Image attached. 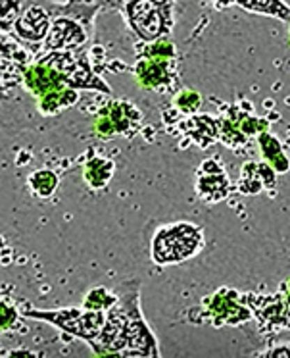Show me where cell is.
<instances>
[{
    "label": "cell",
    "instance_id": "16",
    "mask_svg": "<svg viewBox=\"0 0 290 358\" xmlns=\"http://www.w3.org/2000/svg\"><path fill=\"white\" fill-rule=\"evenodd\" d=\"M238 6L256 14L281 17L282 22H290V8L282 0H236Z\"/></svg>",
    "mask_w": 290,
    "mask_h": 358
},
{
    "label": "cell",
    "instance_id": "19",
    "mask_svg": "<svg viewBox=\"0 0 290 358\" xmlns=\"http://www.w3.org/2000/svg\"><path fill=\"white\" fill-rule=\"evenodd\" d=\"M24 6L25 0H0V33L2 35H12Z\"/></svg>",
    "mask_w": 290,
    "mask_h": 358
},
{
    "label": "cell",
    "instance_id": "10",
    "mask_svg": "<svg viewBox=\"0 0 290 358\" xmlns=\"http://www.w3.org/2000/svg\"><path fill=\"white\" fill-rule=\"evenodd\" d=\"M197 191L206 203H220L229 195L231 181L220 164V158H208L198 168Z\"/></svg>",
    "mask_w": 290,
    "mask_h": 358
},
{
    "label": "cell",
    "instance_id": "18",
    "mask_svg": "<svg viewBox=\"0 0 290 358\" xmlns=\"http://www.w3.org/2000/svg\"><path fill=\"white\" fill-rule=\"evenodd\" d=\"M119 295L112 293L108 289L104 287H94L91 289L89 293L83 299V308L85 310H98V312H106L110 310L114 304L118 303Z\"/></svg>",
    "mask_w": 290,
    "mask_h": 358
},
{
    "label": "cell",
    "instance_id": "4",
    "mask_svg": "<svg viewBox=\"0 0 290 358\" xmlns=\"http://www.w3.org/2000/svg\"><path fill=\"white\" fill-rule=\"evenodd\" d=\"M58 6L60 2L52 0H25L24 10L10 37H14L22 47L27 48L33 56H37L50 31Z\"/></svg>",
    "mask_w": 290,
    "mask_h": 358
},
{
    "label": "cell",
    "instance_id": "14",
    "mask_svg": "<svg viewBox=\"0 0 290 358\" xmlns=\"http://www.w3.org/2000/svg\"><path fill=\"white\" fill-rule=\"evenodd\" d=\"M258 143H259V150H261V156L271 168H273L277 173H284V171L290 168V162L284 150H282L281 143L275 139L273 135H269L267 131L259 133L258 135Z\"/></svg>",
    "mask_w": 290,
    "mask_h": 358
},
{
    "label": "cell",
    "instance_id": "9",
    "mask_svg": "<svg viewBox=\"0 0 290 358\" xmlns=\"http://www.w3.org/2000/svg\"><path fill=\"white\" fill-rule=\"evenodd\" d=\"M173 66H175V58L165 60V58L141 56V60L135 66V76H137V81L142 89L167 91V89H171L173 81H175V73H173L175 68Z\"/></svg>",
    "mask_w": 290,
    "mask_h": 358
},
{
    "label": "cell",
    "instance_id": "2",
    "mask_svg": "<svg viewBox=\"0 0 290 358\" xmlns=\"http://www.w3.org/2000/svg\"><path fill=\"white\" fill-rule=\"evenodd\" d=\"M202 249V229L187 222L158 229L152 241V260L160 266L179 264Z\"/></svg>",
    "mask_w": 290,
    "mask_h": 358
},
{
    "label": "cell",
    "instance_id": "12",
    "mask_svg": "<svg viewBox=\"0 0 290 358\" xmlns=\"http://www.w3.org/2000/svg\"><path fill=\"white\" fill-rule=\"evenodd\" d=\"M179 127L183 133H187L188 139L194 141L198 147H210L213 141L220 139V120L206 116V114H194L185 122H181Z\"/></svg>",
    "mask_w": 290,
    "mask_h": 358
},
{
    "label": "cell",
    "instance_id": "17",
    "mask_svg": "<svg viewBox=\"0 0 290 358\" xmlns=\"http://www.w3.org/2000/svg\"><path fill=\"white\" fill-rule=\"evenodd\" d=\"M58 183H60V179L54 171L50 170H37L29 176V187L40 199H47V196L52 195L58 189Z\"/></svg>",
    "mask_w": 290,
    "mask_h": 358
},
{
    "label": "cell",
    "instance_id": "6",
    "mask_svg": "<svg viewBox=\"0 0 290 358\" xmlns=\"http://www.w3.org/2000/svg\"><path fill=\"white\" fill-rule=\"evenodd\" d=\"M250 318V308L246 306V303L243 304V301L238 299V293L223 287L215 295L206 299L200 320H210L215 327H223L238 326Z\"/></svg>",
    "mask_w": 290,
    "mask_h": 358
},
{
    "label": "cell",
    "instance_id": "8",
    "mask_svg": "<svg viewBox=\"0 0 290 358\" xmlns=\"http://www.w3.org/2000/svg\"><path fill=\"white\" fill-rule=\"evenodd\" d=\"M248 306L258 316L264 331H281L290 327V306L284 303L282 295L252 296L248 295Z\"/></svg>",
    "mask_w": 290,
    "mask_h": 358
},
{
    "label": "cell",
    "instance_id": "25",
    "mask_svg": "<svg viewBox=\"0 0 290 358\" xmlns=\"http://www.w3.org/2000/svg\"><path fill=\"white\" fill-rule=\"evenodd\" d=\"M289 35H290V31H289Z\"/></svg>",
    "mask_w": 290,
    "mask_h": 358
},
{
    "label": "cell",
    "instance_id": "7",
    "mask_svg": "<svg viewBox=\"0 0 290 358\" xmlns=\"http://www.w3.org/2000/svg\"><path fill=\"white\" fill-rule=\"evenodd\" d=\"M141 112L127 101H110L94 117V131L100 137L133 135L141 124Z\"/></svg>",
    "mask_w": 290,
    "mask_h": 358
},
{
    "label": "cell",
    "instance_id": "23",
    "mask_svg": "<svg viewBox=\"0 0 290 358\" xmlns=\"http://www.w3.org/2000/svg\"><path fill=\"white\" fill-rule=\"evenodd\" d=\"M281 295H282V299H284V303H287V304H289V306H290V280L287 281L284 285H282Z\"/></svg>",
    "mask_w": 290,
    "mask_h": 358
},
{
    "label": "cell",
    "instance_id": "21",
    "mask_svg": "<svg viewBox=\"0 0 290 358\" xmlns=\"http://www.w3.org/2000/svg\"><path fill=\"white\" fill-rule=\"evenodd\" d=\"M200 104H202V96L194 91H190V89H185V91H181L179 94H175V99H173V106L177 108V112L181 114H194L198 108H200Z\"/></svg>",
    "mask_w": 290,
    "mask_h": 358
},
{
    "label": "cell",
    "instance_id": "22",
    "mask_svg": "<svg viewBox=\"0 0 290 358\" xmlns=\"http://www.w3.org/2000/svg\"><path fill=\"white\" fill-rule=\"evenodd\" d=\"M17 310L16 304L12 303L6 296H0V334L8 331L16 326Z\"/></svg>",
    "mask_w": 290,
    "mask_h": 358
},
{
    "label": "cell",
    "instance_id": "3",
    "mask_svg": "<svg viewBox=\"0 0 290 358\" xmlns=\"http://www.w3.org/2000/svg\"><path fill=\"white\" fill-rule=\"evenodd\" d=\"M173 0H125L127 25L144 43L162 39L171 31Z\"/></svg>",
    "mask_w": 290,
    "mask_h": 358
},
{
    "label": "cell",
    "instance_id": "13",
    "mask_svg": "<svg viewBox=\"0 0 290 358\" xmlns=\"http://www.w3.org/2000/svg\"><path fill=\"white\" fill-rule=\"evenodd\" d=\"M79 102V91L77 89H62V91H54V93L47 94L37 101V108L43 116H56L62 110L71 108L73 104Z\"/></svg>",
    "mask_w": 290,
    "mask_h": 358
},
{
    "label": "cell",
    "instance_id": "1",
    "mask_svg": "<svg viewBox=\"0 0 290 358\" xmlns=\"http://www.w3.org/2000/svg\"><path fill=\"white\" fill-rule=\"evenodd\" d=\"M102 2L104 0H68L66 4H60L39 55L73 50L89 45L93 39V20Z\"/></svg>",
    "mask_w": 290,
    "mask_h": 358
},
{
    "label": "cell",
    "instance_id": "24",
    "mask_svg": "<svg viewBox=\"0 0 290 358\" xmlns=\"http://www.w3.org/2000/svg\"><path fill=\"white\" fill-rule=\"evenodd\" d=\"M289 37H290V35H289ZM289 45H290V39H289Z\"/></svg>",
    "mask_w": 290,
    "mask_h": 358
},
{
    "label": "cell",
    "instance_id": "5",
    "mask_svg": "<svg viewBox=\"0 0 290 358\" xmlns=\"http://www.w3.org/2000/svg\"><path fill=\"white\" fill-rule=\"evenodd\" d=\"M27 318L43 320L48 324H54L66 334H71L89 343L93 347L96 337L100 335L106 322V314L98 310H77V308H63V310H27Z\"/></svg>",
    "mask_w": 290,
    "mask_h": 358
},
{
    "label": "cell",
    "instance_id": "20",
    "mask_svg": "<svg viewBox=\"0 0 290 358\" xmlns=\"http://www.w3.org/2000/svg\"><path fill=\"white\" fill-rule=\"evenodd\" d=\"M141 56H150V58H165V60H173L175 58V47L169 39H156L150 41L146 45L141 47Z\"/></svg>",
    "mask_w": 290,
    "mask_h": 358
},
{
    "label": "cell",
    "instance_id": "11",
    "mask_svg": "<svg viewBox=\"0 0 290 358\" xmlns=\"http://www.w3.org/2000/svg\"><path fill=\"white\" fill-rule=\"evenodd\" d=\"M236 187L244 195H256L261 189L273 191L277 187V171L267 162L244 164Z\"/></svg>",
    "mask_w": 290,
    "mask_h": 358
},
{
    "label": "cell",
    "instance_id": "15",
    "mask_svg": "<svg viewBox=\"0 0 290 358\" xmlns=\"http://www.w3.org/2000/svg\"><path fill=\"white\" fill-rule=\"evenodd\" d=\"M112 176H114V162L106 158H91L83 170L86 185L94 191H102L108 187Z\"/></svg>",
    "mask_w": 290,
    "mask_h": 358
}]
</instances>
